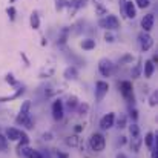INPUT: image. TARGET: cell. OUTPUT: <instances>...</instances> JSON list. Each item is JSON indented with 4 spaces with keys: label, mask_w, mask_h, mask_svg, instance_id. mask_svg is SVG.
I'll return each mask as SVG.
<instances>
[{
    "label": "cell",
    "mask_w": 158,
    "mask_h": 158,
    "mask_svg": "<svg viewBox=\"0 0 158 158\" xmlns=\"http://www.w3.org/2000/svg\"><path fill=\"white\" fill-rule=\"evenodd\" d=\"M89 146L94 152H103L106 146V138L103 137V134L100 132H94L89 138Z\"/></svg>",
    "instance_id": "1"
},
{
    "label": "cell",
    "mask_w": 158,
    "mask_h": 158,
    "mask_svg": "<svg viewBox=\"0 0 158 158\" xmlns=\"http://www.w3.org/2000/svg\"><path fill=\"white\" fill-rule=\"evenodd\" d=\"M98 25L102 28H105L107 31H115L120 28V20L117 19V15H112V14H107L106 17L98 20Z\"/></svg>",
    "instance_id": "2"
},
{
    "label": "cell",
    "mask_w": 158,
    "mask_h": 158,
    "mask_svg": "<svg viewBox=\"0 0 158 158\" xmlns=\"http://www.w3.org/2000/svg\"><path fill=\"white\" fill-rule=\"evenodd\" d=\"M120 91H121V95L123 98L127 102V103H134L135 102V95H134V88H132V83L129 80H124L120 83Z\"/></svg>",
    "instance_id": "3"
},
{
    "label": "cell",
    "mask_w": 158,
    "mask_h": 158,
    "mask_svg": "<svg viewBox=\"0 0 158 158\" xmlns=\"http://www.w3.org/2000/svg\"><path fill=\"white\" fill-rule=\"evenodd\" d=\"M107 91H109V83H107V81L98 80V81L95 83V102H97V103L103 102V98L107 95Z\"/></svg>",
    "instance_id": "4"
},
{
    "label": "cell",
    "mask_w": 158,
    "mask_h": 158,
    "mask_svg": "<svg viewBox=\"0 0 158 158\" xmlns=\"http://www.w3.org/2000/svg\"><path fill=\"white\" fill-rule=\"evenodd\" d=\"M138 43H140V48H141V51L143 52H146V51H149L151 48H152V45H154V40H152V37L148 34V32H140L138 34Z\"/></svg>",
    "instance_id": "5"
},
{
    "label": "cell",
    "mask_w": 158,
    "mask_h": 158,
    "mask_svg": "<svg viewBox=\"0 0 158 158\" xmlns=\"http://www.w3.org/2000/svg\"><path fill=\"white\" fill-rule=\"evenodd\" d=\"M98 71L103 77H110V74L114 71V63L109 58H102L98 61Z\"/></svg>",
    "instance_id": "6"
},
{
    "label": "cell",
    "mask_w": 158,
    "mask_h": 158,
    "mask_svg": "<svg viewBox=\"0 0 158 158\" xmlns=\"http://www.w3.org/2000/svg\"><path fill=\"white\" fill-rule=\"evenodd\" d=\"M51 110H52V118L55 121L63 120V117H64V107H63V102L61 100H55L52 103Z\"/></svg>",
    "instance_id": "7"
},
{
    "label": "cell",
    "mask_w": 158,
    "mask_h": 158,
    "mask_svg": "<svg viewBox=\"0 0 158 158\" xmlns=\"http://www.w3.org/2000/svg\"><path fill=\"white\" fill-rule=\"evenodd\" d=\"M114 121H115V114L114 112H109V114H106L105 117H102V120H100L102 131H109L114 126Z\"/></svg>",
    "instance_id": "8"
},
{
    "label": "cell",
    "mask_w": 158,
    "mask_h": 158,
    "mask_svg": "<svg viewBox=\"0 0 158 158\" xmlns=\"http://www.w3.org/2000/svg\"><path fill=\"white\" fill-rule=\"evenodd\" d=\"M5 137H6V140H9V141H19L20 137H22V131L17 129V127H8Z\"/></svg>",
    "instance_id": "9"
},
{
    "label": "cell",
    "mask_w": 158,
    "mask_h": 158,
    "mask_svg": "<svg viewBox=\"0 0 158 158\" xmlns=\"http://www.w3.org/2000/svg\"><path fill=\"white\" fill-rule=\"evenodd\" d=\"M141 28H143L144 32H148L154 28V14H146L141 19Z\"/></svg>",
    "instance_id": "10"
},
{
    "label": "cell",
    "mask_w": 158,
    "mask_h": 158,
    "mask_svg": "<svg viewBox=\"0 0 158 158\" xmlns=\"http://www.w3.org/2000/svg\"><path fill=\"white\" fill-rule=\"evenodd\" d=\"M123 11H124L127 19H135V15H137V9H135V5L132 2H124Z\"/></svg>",
    "instance_id": "11"
},
{
    "label": "cell",
    "mask_w": 158,
    "mask_h": 158,
    "mask_svg": "<svg viewBox=\"0 0 158 158\" xmlns=\"http://www.w3.org/2000/svg\"><path fill=\"white\" fill-rule=\"evenodd\" d=\"M63 77H64L66 80H77V77H78V71H77V68H75V66H69V68H66L64 72H63Z\"/></svg>",
    "instance_id": "12"
},
{
    "label": "cell",
    "mask_w": 158,
    "mask_h": 158,
    "mask_svg": "<svg viewBox=\"0 0 158 158\" xmlns=\"http://www.w3.org/2000/svg\"><path fill=\"white\" fill-rule=\"evenodd\" d=\"M129 135H131V140H135V138H141V132H140V127L137 123H132L129 126Z\"/></svg>",
    "instance_id": "13"
},
{
    "label": "cell",
    "mask_w": 158,
    "mask_h": 158,
    "mask_svg": "<svg viewBox=\"0 0 158 158\" xmlns=\"http://www.w3.org/2000/svg\"><path fill=\"white\" fill-rule=\"evenodd\" d=\"M29 115H31V102L26 100V102H23V105L20 107V112H19L17 117H29Z\"/></svg>",
    "instance_id": "14"
},
{
    "label": "cell",
    "mask_w": 158,
    "mask_h": 158,
    "mask_svg": "<svg viewBox=\"0 0 158 158\" xmlns=\"http://www.w3.org/2000/svg\"><path fill=\"white\" fill-rule=\"evenodd\" d=\"M94 6H95V14L100 17V19H103L107 15V8H106L103 3H100V2H95L94 3Z\"/></svg>",
    "instance_id": "15"
},
{
    "label": "cell",
    "mask_w": 158,
    "mask_h": 158,
    "mask_svg": "<svg viewBox=\"0 0 158 158\" xmlns=\"http://www.w3.org/2000/svg\"><path fill=\"white\" fill-rule=\"evenodd\" d=\"M154 71H155V64L152 63V60H148L144 63V77L146 78H151L154 75Z\"/></svg>",
    "instance_id": "16"
},
{
    "label": "cell",
    "mask_w": 158,
    "mask_h": 158,
    "mask_svg": "<svg viewBox=\"0 0 158 158\" xmlns=\"http://www.w3.org/2000/svg\"><path fill=\"white\" fill-rule=\"evenodd\" d=\"M115 124H117V127H118V129H124V127L127 126V117H126L124 114H120V115H118V118L114 121V126H115Z\"/></svg>",
    "instance_id": "17"
},
{
    "label": "cell",
    "mask_w": 158,
    "mask_h": 158,
    "mask_svg": "<svg viewBox=\"0 0 158 158\" xmlns=\"http://www.w3.org/2000/svg\"><path fill=\"white\" fill-rule=\"evenodd\" d=\"M29 23H31V28H32V29H39V28H40V17H39V14H37L35 11L31 14Z\"/></svg>",
    "instance_id": "18"
},
{
    "label": "cell",
    "mask_w": 158,
    "mask_h": 158,
    "mask_svg": "<svg viewBox=\"0 0 158 158\" xmlns=\"http://www.w3.org/2000/svg\"><path fill=\"white\" fill-rule=\"evenodd\" d=\"M25 92V89L23 88H20V89H17V92L15 94H12V95H6V97H0V103H5V102H11V100H15V98H19L22 94Z\"/></svg>",
    "instance_id": "19"
},
{
    "label": "cell",
    "mask_w": 158,
    "mask_h": 158,
    "mask_svg": "<svg viewBox=\"0 0 158 158\" xmlns=\"http://www.w3.org/2000/svg\"><path fill=\"white\" fill-rule=\"evenodd\" d=\"M66 106H68L69 110H75L77 106H78V98H77L75 95H69V98H68V102H66Z\"/></svg>",
    "instance_id": "20"
},
{
    "label": "cell",
    "mask_w": 158,
    "mask_h": 158,
    "mask_svg": "<svg viewBox=\"0 0 158 158\" xmlns=\"http://www.w3.org/2000/svg\"><path fill=\"white\" fill-rule=\"evenodd\" d=\"M81 48H83L85 51H91V49H94V48H95V40H92V39H86V40H83V42H81Z\"/></svg>",
    "instance_id": "21"
},
{
    "label": "cell",
    "mask_w": 158,
    "mask_h": 158,
    "mask_svg": "<svg viewBox=\"0 0 158 158\" xmlns=\"http://www.w3.org/2000/svg\"><path fill=\"white\" fill-rule=\"evenodd\" d=\"M154 140H155V134H154V132H148V134L144 135V140H143V141H144V144L151 149L152 144H154Z\"/></svg>",
    "instance_id": "22"
},
{
    "label": "cell",
    "mask_w": 158,
    "mask_h": 158,
    "mask_svg": "<svg viewBox=\"0 0 158 158\" xmlns=\"http://www.w3.org/2000/svg\"><path fill=\"white\" fill-rule=\"evenodd\" d=\"M77 109H78V115H86L88 110H89V105L88 103H78Z\"/></svg>",
    "instance_id": "23"
},
{
    "label": "cell",
    "mask_w": 158,
    "mask_h": 158,
    "mask_svg": "<svg viewBox=\"0 0 158 158\" xmlns=\"http://www.w3.org/2000/svg\"><path fill=\"white\" fill-rule=\"evenodd\" d=\"M66 144H68V146H72V148H75V146L78 144V137H77V135L68 137V138H66Z\"/></svg>",
    "instance_id": "24"
},
{
    "label": "cell",
    "mask_w": 158,
    "mask_h": 158,
    "mask_svg": "<svg viewBox=\"0 0 158 158\" xmlns=\"http://www.w3.org/2000/svg\"><path fill=\"white\" fill-rule=\"evenodd\" d=\"M29 144V138L25 132H22V137H20V144H19V149H22L23 146H28Z\"/></svg>",
    "instance_id": "25"
},
{
    "label": "cell",
    "mask_w": 158,
    "mask_h": 158,
    "mask_svg": "<svg viewBox=\"0 0 158 158\" xmlns=\"http://www.w3.org/2000/svg\"><path fill=\"white\" fill-rule=\"evenodd\" d=\"M86 3H88V0H72L71 2V5L77 9V8H83V6H86Z\"/></svg>",
    "instance_id": "26"
},
{
    "label": "cell",
    "mask_w": 158,
    "mask_h": 158,
    "mask_svg": "<svg viewBox=\"0 0 158 158\" xmlns=\"http://www.w3.org/2000/svg\"><path fill=\"white\" fill-rule=\"evenodd\" d=\"M140 71H141V64L138 63V64L134 66V69H132V72H131V74H132V78H138V77H140Z\"/></svg>",
    "instance_id": "27"
},
{
    "label": "cell",
    "mask_w": 158,
    "mask_h": 158,
    "mask_svg": "<svg viewBox=\"0 0 158 158\" xmlns=\"http://www.w3.org/2000/svg\"><path fill=\"white\" fill-rule=\"evenodd\" d=\"M157 102H158V92L157 91H154V92L151 94V97H149V105L157 106Z\"/></svg>",
    "instance_id": "28"
},
{
    "label": "cell",
    "mask_w": 158,
    "mask_h": 158,
    "mask_svg": "<svg viewBox=\"0 0 158 158\" xmlns=\"http://www.w3.org/2000/svg\"><path fill=\"white\" fill-rule=\"evenodd\" d=\"M8 149V140L5 135L0 134V151H6Z\"/></svg>",
    "instance_id": "29"
},
{
    "label": "cell",
    "mask_w": 158,
    "mask_h": 158,
    "mask_svg": "<svg viewBox=\"0 0 158 158\" xmlns=\"http://www.w3.org/2000/svg\"><path fill=\"white\" fill-rule=\"evenodd\" d=\"M5 81H6V83H9L11 86H15V85H17V80L14 78V75H12V74H8V75L5 77Z\"/></svg>",
    "instance_id": "30"
},
{
    "label": "cell",
    "mask_w": 158,
    "mask_h": 158,
    "mask_svg": "<svg viewBox=\"0 0 158 158\" xmlns=\"http://www.w3.org/2000/svg\"><path fill=\"white\" fill-rule=\"evenodd\" d=\"M135 3H137V6H138V8H143V9H144V8H148V6L151 5V2H149V0H135Z\"/></svg>",
    "instance_id": "31"
},
{
    "label": "cell",
    "mask_w": 158,
    "mask_h": 158,
    "mask_svg": "<svg viewBox=\"0 0 158 158\" xmlns=\"http://www.w3.org/2000/svg\"><path fill=\"white\" fill-rule=\"evenodd\" d=\"M28 158H45V157H43V154H42V152H39V151H34V149H32V151H31V154L28 155Z\"/></svg>",
    "instance_id": "32"
},
{
    "label": "cell",
    "mask_w": 158,
    "mask_h": 158,
    "mask_svg": "<svg viewBox=\"0 0 158 158\" xmlns=\"http://www.w3.org/2000/svg\"><path fill=\"white\" fill-rule=\"evenodd\" d=\"M131 118H132V121H134V123H137V120H138V110H137L135 107H132V109H131Z\"/></svg>",
    "instance_id": "33"
},
{
    "label": "cell",
    "mask_w": 158,
    "mask_h": 158,
    "mask_svg": "<svg viewBox=\"0 0 158 158\" xmlns=\"http://www.w3.org/2000/svg\"><path fill=\"white\" fill-rule=\"evenodd\" d=\"M6 12H8V15H9V19H11V20H14V19H15V9H14V6H9Z\"/></svg>",
    "instance_id": "34"
},
{
    "label": "cell",
    "mask_w": 158,
    "mask_h": 158,
    "mask_svg": "<svg viewBox=\"0 0 158 158\" xmlns=\"http://www.w3.org/2000/svg\"><path fill=\"white\" fill-rule=\"evenodd\" d=\"M105 40L106 42H109V43H112V42H115V35H112V34L107 31V32L105 34Z\"/></svg>",
    "instance_id": "35"
},
{
    "label": "cell",
    "mask_w": 158,
    "mask_h": 158,
    "mask_svg": "<svg viewBox=\"0 0 158 158\" xmlns=\"http://www.w3.org/2000/svg\"><path fill=\"white\" fill-rule=\"evenodd\" d=\"M118 144H120V146L126 144V137H120V140H118Z\"/></svg>",
    "instance_id": "36"
},
{
    "label": "cell",
    "mask_w": 158,
    "mask_h": 158,
    "mask_svg": "<svg viewBox=\"0 0 158 158\" xmlns=\"http://www.w3.org/2000/svg\"><path fill=\"white\" fill-rule=\"evenodd\" d=\"M57 158H68V154H63V152H57Z\"/></svg>",
    "instance_id": "37"
},
{
    "label": "cell",
    "mask_w": 158,
    "mask_h": 158,
    "mask_svg": "<svg viewBox=\"0 0 158 158\" xmlns=\"http://www.w3.org/2000/svg\"><path fill=\"white\" fill-rule=\"evenodd\" d=\"M51 137H52V134H51V132H48V134H43V138H45V140H51Z\"/></svg>",
    "instance_id": "38"
},
{
    "label": "cell",
    "mask_w": 158,
    "mask_h": 158,
    "mask_svg": "<svg viewBox=\"0 0 158 158\" xmlns=\"http://www.w3.org/2000/svg\"><path fill=\"white\" fill-rule=\"evenodd\" d=\"M115 158H127V155H126V154H123V152H118Z\"/></svg>",
    "instance_id": "39"
},
{
    "label": "cell",
    "mask_w": 158,
    "mask_h": 158,
    "mask_svg": "<svg viewBox=\"0 0 158 158\" xmlns=\"http://www.w3.org/2000/svg\"><path fill=\"white\" fill-rule=\"evenodd\" d=\"M75 132H81V126H80V124L75 126Z\"/></svg>",
    "instance_id": "40"
},
{
    "label": "cell",
    "mask_w": 158,
    "mask_h": 158,
    "mask_svg": "<svg viewBox=\"0 0 158 158\" xmlns=\"http://www.w3.org/2000/svg\"><path fill=\"white\" fill-rule=\"evenodd\" d=\"M14 2H15V0H9V3H14Z\"/></svg>",
    "instance_id": "41"
},
{
    "label": "cell",
    "mask_w": 158,
    "mask_h": 158,
    "mask_svg": "<svg viewBox=\"0 0 158 158\" xmlns=\"http://www.w3.org/2000/svg\"><path fill=\"white\" fill-rule=\"evenodd\" d=\"M0 152H2V151H0Z\"/></svg>",
    "instance_id": "42"
}]
</instances>
